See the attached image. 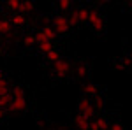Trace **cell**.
I'll return each mask as SVG.
<instances>
[{
  "instance_id": "7a4b0ae2",
  "label": "cell",
  "mask_w": 132,
  "mask_h": 130,
  "mask_svg": "<svg viewBox=\"0 0 132 130\" xmlns=\"http://www.w3.org/2000/svg\"><path fill=\"white\" fill-rule=\"evenodd\" d=\"M51 27L55 28L56 33H67V32L71 30V25H69V20L65 18V16H62V14H56L55 18H53V23H51Z\"/></svg>"
},
{
  "instance_id": "5b68a950",
  "label": "cell",
  "mask_w": 132,
  "mask_h": 130,
  "mask_svg": "<svg viewBox=\"0 0 132 130\" xmlns=\"http://www.w3.org/2000/svg\"><path fill=\"white\" fill-rule=\"evenodd\" d=\"M88 23L93 30H104V20L97 11H88Z\"/></svg>"
},
{
  "instance_id": "6da1fadb",
  "label": "cell",
  "mask_w": 132,
  "mask_h": 130,
  "mask_svg": "<svg viewBox=\"0 0 132 130\" xmlns=\"http://www.w3.org/2000/svg\"><path fill=\"white\" fill-rule=\"evenodd\" d=\"M27 107V100H25V93H20V95H11V102L7 109L11 112H21Z\"/></svg>"
},
{
  "instance_id": "484cf974",
  "label": "cell",
  "mask_w": 132,
  "mask_h": 130,
  "mask_svg": "<svg viewBox=\"0 0 132 130\" xmlns=\"http://www.w3.org/2000/svg\"><path fill=\"white\" fill-rule=\"evenodd\" d=\"M99 2H102V4H109V2H113V0H99Z\"/></svg>"
},
{
  "instance_id": "e0dca14e",
  "label": "cell",
  "mask_w": 132,
  "mask_h": 130,
  "mask_svg": "<svg viewBox=\"0 0 132 130\" xmlns=\"http://www.w3.org/2000/svg\"><path fill=\"white\" fill-rule=\"evenodd\" d=\"M23 44H25V48H34V46H37V39H35V35H27L25 39H23Z\"/></svg>"
},
{
  "instance_id": "9c48e42d",
  "label": "cell",
  "mask_w": 132,
  "mask_h": 130,
  "mask_svg": "<svg viewBox=\"0 0 132 130\" xmlns=\"http://www.w3.org/2000/svg\"><path fill=\"white\" fill-rule=\"evenodd\" d=\"M109 123L104 118H95L93 121H90V130H101V128H108Z\"/></svg>"
},
{
  "instance_id": "4316f807",
  "label": "cell",
  "mask_w": 132,
  "mask_h": 130,
  "mask_svg": "<svg viewBox=\"0 0 132 130\" xmlns=\"http://www.w3.org/2000/svg\"><path fill=\"white\" fill-rule=\"evenodd\" d=\"M129 58H130V60H132V51H130V55H129Z\"/></svg>"
},
{
  "instance_id": "ffe728a7",
  "label": "cell",
  "mask_w": 132,
  "mask_h": 130,
  "mask_svg": "<svg viewBox=\"0 0 132 130\" xmlns=\"http://www.w3.org/2000/svg\"><path fill=\"white\" fill-rule=\"evenodd\" d=\"M93 97H95V102H92V104H93V107H95V109H104V104H106L104 99L99 97V95H93Z\"/></svg>"
},
{
  "instance_id": "44dd1931",
  "label": "cell",
  "mask_w": 132,
  "mask_h": 130,
  "mask_svg": "<svg viewBox=\"0 0 132 130\" xmlns=\"http://www.w3.org/2000/svg\"><path fill=\"white\" fill-rule=\"evenodd\" d=\"M78 20H79V23H86V20H88V11L79 9L78 11Z\"/></svg>"
},
{
  "instance_id": "9a60e30c",
  "label": "cell",
  "mask_w": 132,
  "mask_h": 130,
  "mask_svg": "<svg viewBox=\"0 0 132 130\" xmlns=\"http://www.w3.org/2000/svg\"><path fill=\"white\" fill-rule=\"evenodd\" d=\"M56 7L60 11H69L72 9V0H56Z\"/></svg>"
},
{
  "instance_id": "2e32d148",
  "label": "cell",
  "mask_w": 132,
  "mask_h": 130,
  "mask_svg": "<svg viewBox=\"0 0 132 130\" xmlns=\"http://www.w3.org/2000/svg\"><path fill=\"white\" fill-rule=\"evenodd\" d=\"M21 0H7V9H11L12 12H20Z\"/></svg>"
},
{
  "instance_id": "4fadbf2b",
  "label": "cell",
  "mask_w": 132,
  "mask_h": 130,
  "mask_svg": "<svg viewBox=\"0 0 132 130\" xmlns=\"http://www.w3.org/2000/svg\"><path fill=\"white\" fill-rule=\"evenodd\" d=\"M32 11H34V2H32V0H21L20 12L27 14V12H32Z\"/></svg>"
},
{
  "instance_id": "d4e9b609",
  "label": "cell",
  "mask_w": 132,
  "mask_h": 130,
  "mask_svg": "<svg viewBox=\"0 0 132 130\" xmlns=\"http://www.w3.org/2000/svg\"><path fill=\"white\" fill-rule=\"evenodd\" d=\"M4 51H5V46H4V44H2V42H0V55H2V53H4Z\"/></svg>"
},
{
  "instance_id": "8992f818",
  "label": "cell",
  "mask_w": 132,
  "mask_h": 130,
  "mask_svg": "<svg viewBox=\"0 0 132 130\" xmlns=\"http://www.w3.org/2000/svg\"><path fill=\"white\" fill-rule=\"evenodd\" d=\"M11 25L12 27H23L25 23H27V18H25V14L23 12H14L12 16H11Z\"/></svg>"
},
{
  "instance_id": "5bb4252c",
  "label": "cell",
  "mask_w": 132,
  "mask_h": 130,
  "mask_svg": "<svg viewBox=\"0 0 132 130\" xmlns=\"http://www.w3.org/2000/svg\"><path fill=\"white\" fill-rule=\"evenodd\" d=\"M76 76L81 77V79H85V77L88 76V67H86L85 63H79V65L76 67Z\"/></svg>"
},
{
  "instance_id": "8fae6325",
  "label": "cell",
  "mask_w": 132,
  "mask_h": 130,
  "mask_svg": "<svg viewBox=\"0 0 132 130\" xmlns=\"http://www.w3.org/2000/svg\"><path fill=\"white\" fill-rule=\"evenodd\" d=\"M44 55H46V60L51 62V63H55L56 60H60V58H62V56H60V51L55 49V48H51V49L48 51V53H44Z\"/></svg>"
},
{
  "instance_id": "83f0119b",
  "label": "cell",
  "mask_w": 132,
  "mask_h": 130,
  "mask_svg": "<svg viewBox=\"0 0 132 130\" xmlns=\"http://www.w3.org/2000/svg\"><path fill=\"white\" fill-rule=\"evenodd\" d=\"M0 76H4V74H2V70H0Z\"/></svg>"
},
{
  "instance_id": "603a6c76",
  "label": "cell",
  "mask_w": 132,
  "mask_h": 130,
  "mask_svg": "<svg viewBox=\"0 0 132 130\" xmlns=\"http://www.w3.org/2000/svg\"><path fill=\"white\" fill-rule=\"evenodd\" d=\"M108 128H113V130H125V125L123 123H120V121H113V123H109V127Z\"/></svg>"
},
{
  "instance_id": "cb8c5ba5",
  "label": "cell",
  "mask_w": 132,
  "mask_h": 130,
  "mask_svg": "<svg viewBox=\"0 0 132 130\" xmlns=\"http://www.w3.org/2000/svg\"><path fill=\"white\" fill-rule=\"evenodd\" d=\"M4 116H5V109L0 107V120H4Z\"/></svg>"
},
{
  "instance_id": "7402d4cb",
  "label": "cell",
  "mask_w": 132,
  "mask_h": 130,
  "mask_svg": "<svg viewBox=\"0 0 132 130\" xmlns=\"http://www.w3.org/2000/svg\"><path fill=\"white\" fill-rule=\"evenodd\" d=\"M67 20H69V25H79V20H78V11H72Z\"/></svg>"
},
{
  "instance_id": "277c9868",
  "label": "cell",
  "mask_w": 132,
  "mask_h": 130,
  "mask_svg": "<svg viewBox=\"0 0 132 130\" xmlns=\"http://www.w3.org/2000/svg\"><path fill=\"white\" fill-rule=\"evenodd\" d=\"M53 72H55L56 77H65L71 72V63L67 60H63V58H60V60H56L53 63Z\"/></svg>"
},
{
  "instance_id": "3957f363",
  "label": "cell",
  "mask_w": 132,
  "mask_h": 130,
  "mask_svg": "<svg viewBox=\"0 0 132 130\" xmlns=\"http://www.w3.org/2000/svg\"><path fill=\"white\" fill-rule=\"evenodd\" d=\"M78 112L86 116V118H92L95 114V107L92 104V100H88V97H83L79 102H78Z\"/></svg>"
},
{
  "instance_id": "30bf717a",
  "label": "cell",
  "mask_w": 132,
  "mask_h": 130,
  "mask_svg": "<svg viewBox=\"0 0 132 130\" xmlns=\"http://www.w3.org/2000/svg\"><path fill=\"white\" fill-rule=\"evenodd\" d=\"M11 30H12L11 21L5 20V18H0V35H9Z\"/></svg>"
},
{
  "instance_id": "52a82bcc",
  "label": "cell",
  "mask_w": 132,
  "mask_h": 130,
  "mask_svg": "<svg viewBox=\"0 0 132 130\" xmlns=\"http://www.w3.org/2000/svg\"><path fill=\"white\" fill-rule=\"evenodd\" d=\"M74 125H76L78 128H90V118H86V116H83V114H78V116L74 118Z\"/></svg>"
},
{
  "instance_id": "d6986e66",
  "label": "cell",
  "mask_w": 132,
  "mask_h": 130,
  "mask_svg": "<svg viewBox=\"0 0 132 130\" xmlns=\"http://www.w3.org/2000/svg\"><path fill=\"white\" fill-rule=\"evenodd\" d=\"M4 93H9V83L4 76H0V95H4Z\"/></svg>"
},
{
  "instance_id": "ba28073f",
  "label": "cell",
  "mask_w": 132,
  "mask_h": 130,
  "mask_svg": "<svg viewBox=\"0 0 132 130\" xmlns=\"http://www.w3.org/2000/svg\"><path fill=\"white\" fill-rule=\"evenodd\" d=\"M81 91L85 97H93V95H97V86L93 83H85L81 86Z\"/></svg>"
},
{
  "instance_id": "ac0fdd59",
  "label": "cell",
  "mask_w": 132,
  "mask_h": 130,
  "mask_svg": "<svg viewBox=\"0 0 132 130\" xmlns=\"http://www.w3.org/2000/svg\"><path fill=\"white\" fill-rule=\"evenodd\" d=\"M9 102H11V93L0 95V107H2V109H7V107H9Z\"/></svg>"
},
{
  "instance_id": "7c38bea8",
  "label": "cell",
  "mask_w": 132,
  "mask_h": 130,
  "mask_svg": "<svg viewBox=\"0 0 132 130\" xmlns=\"http://www.w3.org/2000/svg\"><path fill=\"white\" fill-rule=\"evenodd\" d=\"M39 32H41L46 39H50V40H53L55 37H56V32H55V28H53V27H42Z\"/></svg>"
}]
</instances>
